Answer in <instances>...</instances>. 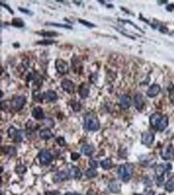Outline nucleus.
<instances>
[{
    "instance_id": "4c0bfd02",
    "label": "nucleus",
    "mask_w": 174,
    "mask_h": 195,
    "mask_svg": "<svg viewBox=\"0 0 174 195\" xmlns=\"http://www.w3.org/2000/svg\"><path fill=\"white\" fill-rule=\"evenodd\" d=\"M79 157H80V154H78V153H76V152L72 153V154H71V157H72V160H73V161H75V160L79 159Z\"/></svg>"
},
{
    "instance_id": "473e14b6",
    "label": "nucleus",
    "mask_w": 174,
    "mask_h": 195,
    "mask_svg": "<svg viewBox=\"0 0 174 195\" xmlns=\"http://www.w3.org/2000/svg\"><path fill=\"white\" fill-rule=\"evenodd\" d=\"M56 142H57L60 146H65V144H66V141H65L64 138H62V137H59V138H56Z\"/></svg>"
},
{
    "instance_id": "1a4fd4ad",
    "label": "nucleus",
    "mask_w": 174,
    "mask_h": 195,
    "mask_svg": "<svg viewBox=\"0 0 174 195\" xmlns=\"http://www.w3.org/2000/svg\"><path fill=\"white\" fill-rule=\"evenodd\" d=\"M154 141V134L153 133L146 131L142 134L141 136V141L142 143L146 146H150Z\"/></svg>"
},
{
    "instance_id": "dca6fc26",
    "label": "nucleus",
    "mask_w": 174,
    "mask_h": 195,
    "mask_svg": "<svg viewBox=\"0 0 174 195\" xmlns=\"http://www.w3.org/2000/svg\"><path fill=\"white\" fill-rule=\"evenodd\" d=\"M32 116L37 120L43 119L44 118V114H43V109L40 106H36L32 110Z\"/></svg>"
},
{
    "instance_id": "c756f323",
    "label": "nucleus",
    "mask_w": 174,
    "mask_h": 195,
    "mask_svg": "<svg viewBox=\"0 0 174 195\" xmlns=\"http://www.w3.org/2000/svg\"><path fill=\"white\" fill-rule=\"evenodd\" d=\"M71 106H72V109H73L74 111H79L81 108L80 104H79V102H75V101H72V102H71Z\"/></svg>"
},
{
    "instance_id": "f704fd0d",
    "label": "nucleus",
    "mask_w": 174,
    "mask_h": 195,
    "mask_svg": "<svg viewBox=\"0 0 174 195\" xmlns=\"http://www.w3.org/2000/svg\"><path fill=\"white\" fill-rule=\"evenodd\" d=\"M89 165H90V167H91V168L96 169V167H98V162H97L95 160L91 159L89 161Z\"/></svg>"
},
{
    "instance_id": "7c9ffc66",
    "label": "nucleus",
    "mask_w": 174,
    "mask_h": 195,
    "mask_svg": "<svg viewBox=\"0 0 174 195\" xmlns=\"http://www.w3.org/2000/svg\"><path fill=\"white\" fill-rule=\"evenodd\" d=\"M43 123L45 124V125L47 126H50V127H53L54 126V121L52 119V118H47V119H45L44 120V122H43Z\"/></svg>"
},
{
    "instance_id": "f257e3e1",
    "label": "nucleus",
    "mask_w": 174,
    "mask_h": 195,
    "mask_svg": "<svg viewBox=\"0 0 174 195\" xmlns=\"http://www.w3.org/2000/svg\"><path fill=\"white\" fill-rule=\"evenodd\" d=\"M120 180L124 182H127L131 179L132 176L133 174V167L131 164H123L121 165L118 168V171H117Z\"/></svg>"
},
{
    "instance_id": "58836bf2",
    "label": "nucleus",
    "mask_w": 174,
    "mask_h": 195,
    "mask_svg": "<svg viewBox=\"0 0 174 195\" xmlns=\"http://www.w3.org/2000/svg\"><path fill=\"white\" fill-rule=\"evenodd\" d=\"M19 10L21 12L25 13V14H28V15H32L33 14V13L31 12V11H29V10H27V9H25V8H21V7H19Z\"/></svg>"
},
{
    "instance_id": "cd10ccee",
    "label": "nucleus",
    "mask_w": 174,
    "mask_h": 195,
    "mask_svg": "<svg viewBox=\"0 0 174 195\" xmlns=\"http://www.w3.org/2000/svg\"><path fill=\"white\" fill-rule=\"evenodd\" d=\"M4 151H5L6 154H7L8 155H11V156H14L17 154L16 149L12 146L6 147V148L4 149Z\"/></svg>"
},
{
    "instance_id": "393cba45",
    "label": "nucleus",
    "mask_w": 174,
    "mask_h": 195,
    "mask_svg": "<svg viewBox=\"0 0 174 195\" xmlns=\"http://www.w3.org/2000/svg\"><path fill=\"white\" fill-rule=\"evenodd\" d=\"M165 190L167 191H173L174 190V177L169 179V181L165 184Z\"/></svg>"
},
{
    "instance_id": "5701e85b",
    "label": "nucleus",
    "mask_w": 174,
    "mask_h": 195,
    "mask_svg": "<svg viewBox=\"0 0 174 195\" xmlns=\"http://www.w3.org/2000/svg\"><path fill=\"white\" fill-rule=\"evenodd\" d=\"M172 155H173V151H172V147H168L162 152V157L164 159H170L172 158Z\"/></svg>"
},
{
    "instance_id": "a211bd4d",
    "label": "nucleus",
    "mask_w": 174,
    "mask_h": 195,
    "mask_svg": "<svg viewBox=\"0 0 174 195\" xmlns=\"http://www.w3.org/2000/svg\"><path fill=\"white\" fill-rule=\"evenodd\" d=\"M162 118L161 115L160 114L158 113H155L153 114V115H151L150 117V119H149V122H150V124L153 126V127H157L158 123L160 122V118Z\"/></svg>"
},
{
    "instance_id": "bb28decb",
    "label": "nucleus",
    "mask_w": 174,
    "mask_h": 195,
    "mask_svg": "<svg viewBox=\"0 0 174 195\" xmlns=\"http://www.w3.org/2000/svg\"><path fill=\"white\" fill-rule=\"evenodd\" d=\"M12 25L15 27H24V21L20 18H13L12 20Z\"/></svg>"
},
{
    "instance_id": "4be33fe9",
    "label": "nucleus",
    "mask_w": 174,
    "mask_h": 195,
    "mask_svg": "<svg viewBox=\"0 0 174 195\" xmlns=\"http://www.w3.org/2000/svg\"><path fill=\"white\" fill-rule=\"evenodd\" d=\"M108 188L112 193H118L120 190V184L117 182H111L108 185Z\"/></svg>"
},
{
    "instance_id": "ddd939ff",
    "label": "nucleus",
    "mask_w": 174,
    "mask_h": 195,
    "mask_svg": "<svg viewBox=\"0 0 174 195\" xmlns=\"http://www.w3.org/2000/svg\"><path fill=\"white\" fill-rule=\"evenodd\" d=\"M120 106H121V107H122L123 109H128V108L131 106V102H132L131 98L126 95H121V97H120Z\"/></svg>"
},
{
    "instance_id": "2eb2a0df",
    "label": "nucleus",
    "mask_w": 174,
    "mask_h": 195,
    "mask_svg": "<svg viewBox=\"0 0 174 195\" xmlns=\"http://www.w3.org/2000/svg\"><path fill=\"white\" fill-rule=\"evenodd\" d=\"M43 97L47 102H54L57 99V95L54 90H47L43 94Z\"/></svg>"
},
{
    "instance_id": "c9c22d12",
    "label": "nucleus",
    "mask_w": 174,
    "mask_h": 195,
    "mask_svg": "<svg viewBox=\"0 0 174 195\" xmlns=\"http://www.w3.org/2000/svg\"><path fill=\"white\" fill-rule=\"evenodd\" d=\"M54 43H55V41H53V40H43V41L38 42L37 43L38 44H41V45H50Z\"/></svg>"
},
{
    "instance_id": "f8f14e48",
    "label": "nucleus",
    "mask_w": 174,
    "mask_h": 195,
    "mask_svg": "<svg viewBox=\"0 0 174 195\" xmlns=\"http://www.w3.org/2000/svg\"><path fill=\"white\" fill-rule=\"evenodd\" d=\"M160 86L158 84H153L148 90L147 95L149 97H150V98H153V97H156L158 94L160 93Z\"/></svg>"
},
{
    "instance_id": "39448f33",
    "label": "nucleus",
    "mask_w": 174,
    "mask_h": 195,
    "mask_svg": "<svg viewBox=\"0 0 174 195\" xmlns=\"http://www.w3.org/2000/svg\"><path fill=\"white\" fill-rule=\"evenodd\" d=\"M56 70L59 74H65L68 72L69 70V66L67 62H65L64 60L63 59H58L56 60Z\"/></svg>"
},
{
    "instance_id": "6e6552de",
    "label": "nucleus",
    "mask_w": 174,
    "mask_h": 195,
    "mask_svg": "<svg viewBox=\"0 0 174 195\" xmlns=\"http://www.w3.org/2000/svg\"><path fill=\"white\" fill-rule=\"evenodd\" d=\"M61 87L67 93L72 94L75 90V84L72 80L69 79H63L61 82Z\"/></svg>"
},
{
    "instance_id": "ea45409f",
    "label": "nucleus",
    "mask_w": 174,
    "mask_h": 195,
    "mask_svg": "<svg viewBox=\"0 0 174 195\" xmlns=\"http://www.w3.org/2000/svg\"><path fill=\"white\" fill-rule=\"evenodd\" d=\"M1 6H2V7H3L4 8H6V9H7L8 11H9V12H11V14H14V12H13L12 9H11V7H10L8 5H7V4H6V3H3V2H1Z\"/></svg>"
},
{
    "instance_id": "e433bc0d",
    "label": "nucleus",
    "mask_w": 174,
    "mask_h": 195,
    "mask_svg": "<svg viewBox=\"0 0 174 195\" xmlns=\"http://www.w3.org/2000/svg\"><path fill=\"white\" fill-rule=\"evenodd\" d=\"M42 35L47 36V37H54V36L57 35V33L56 32H44L42 33Z\"/></svg>"
},
{
    "instance_id": "b1692460",
    "label": "nucleus",
    "mask_w": 174,
    "mask_h": 195,
    "mask_svg": "<svg viewBox=\"0 0 174 195\" xmlns=\"http://www.w3.org/2000/svg\"><path fill=\"white\" fill-rule=\"evenodd\" d=\"M101 166L104 170H109L112 167V162L110 158H106L101 162Z\"/></svg>"
},
{
    "instance_id": "7ed1b4c3",
    "label": "nucleus",
    "mask_w": 174,
    "mask_h": 195,
    "mask_svg": "<svg viewBox=\"0 0 174 195\" xmlns=\"http://www.w3.org/2000/svg\"><path fill=\"white\" fill-rule=\"evenodd\" d=\"M8 136L17 142H20L25 138V132L22 130L15 129L14 126H11L8 130Z\"/></svg>"
},
{
    "instance_id": "423d86ee",
    "label": "nucleus",
    "mask_w": 174,
    "mask_h": 195,
    "mask_svg": "<svg viewBox=\"0 0 174 195\" xmlns=\"http://www.w3.org/2000/svg\"><path fill=\"white\" fill-rule=\"evenodd\" d=\"M39 158H40V162L42 165H48L53 160V157H52V154L49 152L48 151L46 150H43L39 154Z\"/></svg>"
},
{
    "instance_id": "6ab92c4d",
    "label": "nucleus",
    "mask_w": 174,
    "mask_h": 195,
    "mask_svg": "<svg viewBox=\"0 0 174 195\" xmlns=\"http://www.w3.org/2000/svg\"><path fill=\"white\" fill-rule=\"evenodd\" d=\"M169 125V119H168V117L167 116H162V118H160V122L158 123L157 125V130L159 131H162L166 128Z\"/></svg>"
},
{
    "instance_id": "9b49d317",
    "label": "nucleus",
    "mask_w": 174,
    "mask_h": 195,
    "mask_svg": "<svg viewBox=\"0 0 174 195\" xmlns=\"http://www.w3.org/2000/svg\"><path fill=\"white\" fill-rule=\"evenodd\" d=\"M133 102H134V106H136V108L139 110H141L142 108L144 107V105L143 96L140 94H137L134 97Z\"/></svg>"
},
{
    "instance_id": "412c9836",
    "label": "nucleus",
    "mask_w": 174,
    "mask_h": 195,
    "mask_svg": "<svg viewBox=\"0 0 174 195\" xmlns=\"http://www.w3.org/2000/svg\"><path fill=\"white\" fill-rule=\"evenodd\" d=\"M40 137L43 140H48L53 137V134L49 129H43L40 131Z\"/></svg>"
},
{
    "instance_id": "f3484780",
    "label": "nucleus",
    "mask_w": 174,
    "mask_h": 195,
    "mask_svg": "<svg viewBox=\"0 0 174 195\" xmlns=\"http://www.w3.org/2000/svg\"><path fill=\"white\" fill-rule=\"evenodd\" d=\"M81 151L85 156H92L95 151V148L92 145H84L81 147Z\"/></svg>"
},
{
    "instance_id": "c85d7f7f",
    "label": "nucleus",
    "mask_w": 174,
    "mask_h": 195,
    "mask_svg": "<svg viewBox=\"0 0 174 195\" xmlns=\"http://www.w3.org/2000/svg\"><path fill=\"white\" fill-rule=\"evenodd\" d=\"M26 170H27V167H26L25 166H24V165H19V166H18V167L15 168L16 173H18V174H24L26 172Z\"/></svg>"
},
{
    "instance_id": "aec40b11",
    "label": "nucleus",
    "mask_w": 174,
    "mask_h": 195,
    "mask_svg": "<svg viewBox=\"0 0 174 195\" xmlns=\"http://www.w3.org/2000/svg\"><path fill=\"white\" fill-rule=\"evenodd\" d=\"M79 95L82 99H86L87 97L88 96V94H89V88L87 86L85 83H83L82 85H80L79 86Z\"/></svg>"
},
{
    "instance_id": "79ce46f5",
    "label": "nucleus",
    "mask_w": 174,
    "mask_h": 195,
    "mask_svg": "<svg viewBox=\"0 0 174 195\" xmlns=\"http://www.w3.org/2000/svg\"><path fill=\"white\" fill-rule=\"evenodd\" d=\"M134 195H144V194H138V193H135Z\"/></svg>"
},
{
    "instance_id": "9d476101",
    "label": "nucleus",
    "mask_w": 174,
    "mask_h": 195,
    "mask_svg": "<svg viewBox=\"0 0 174 195\" xmlns=\"http://www.w3.org/2000/svg\"><path fill=\"white\" fill-rule=\"evenodd\" d=\"M69 177H72L75 179H79L82 177V173H81L80 170L76 167H70L68 169V172Z\"/></svg>"
},
{
    "instance_id": "72a5a7b5",
    "label": "nucleus",
    "mask_w": 174,
    "mask_h": 195,
    "mask_svg": "<svg viewBox=\"0 0 174 195\" xmlns=\"http://www.w3.org/2000/svg\"><path fill=\"white\" fill-rule=\"evenodd\" d=\"M79 22L80 23L84 24V26H87V27H95V26L94 25V24L91 23H89V22H87L85 21V20H83V19H79Z\"/></svg>"
},
{
    "instance_id": "f03ea898",
    "label": "nucleus",
    "mask_w": 174,
    "mask_h": 195,
    "mask_svg": "<svg viewBox=\"0 0 174 195\" xmlns=\"http://www.w3.org/2000/svg\"><path fill=\"white\" fill-rule=\"evenodd\" d=\"M84 127L88 131H97L100 129L101 125L99 120L95 115H88L84 119Z\"/></svg>"
},
{
    "instance_id": "0eeeda50",
    "label": "nucleus",
    "mask_w": 174,
    "mask_h": 195,
    "mask_svg": "<svg viewBox=\"0 0 174 195\" xmlns=\"http://www.w3.org/2000/svg\"><path fill=\"white\" fill-rule=\"evenodd\" d=\"M26 102H27V101H26L25 97L18 96L11 102V107H12L15 111H19L20 110H22V108L24 107Z\"/></svg>"
},
{
    "instance_id": "a878e982",
    "label": "nucleus",
    "mask_w": 174,
    "mask_h": 195,
    "mask_svg": "<svg viewBox=\"0 0 174 195\" xmlns=\"http://www.w3.org/2000/svg\"><path fill=\"white\" fill-rule=\"evenodd\" d=\"M85 174H86V176L88 177H89V178H92V177H96L97 174H98V173H97L96 170L94 168H90L88 169V170H86V172H85Z\"/></svg>"
},
{
    "instance_id": "4468645a",
    "label": "nucleus",
    "mask_w": 174,
    "mask_h": 195,
    "mask_svg": "<svg viewBox=\"0 0 174 195\" xmlns=\"http://www.w3.org/2000/svg\"><path fill=\"white\" fill-rule=\"evenodd\" d=\"M68 177H69L68 174H67L66 172L59 171L54 176L53 180H54L55 182H57V183L62 182L65 181V180H67V179L68 178Z\"/></svg>"
},
{
    "instance_id": "2f4dec72",
    "label": "nucleus",
    "mask_w": 174,
    "mask_h": 195,
    "mask_svg": "<svg viewBox=\"0 0 174 195\" xmlns=\"http://www.w3.org/2000/svg\"><path fill=\"white\" fill-rule=\"evenodd\" d=\"M50 25L52 26H55V27H63V28H67V29H72V27L71 26L68 25H65V24H60V23H49Z\"/></svg>"
},
{
    "instance_id": "20e7f679",
    "label": "nucleus",
    "mask_w": 174,
    "mask_h": 195,
    "mask_svg": "<svg viewBox=\"0 0 174 195\" xmlns=\"http://www.w3.org/2000/svg\"><path fill=\"white\" fill-rule=\"evenodd\" d=\"M171 169H172V166L170 164L159 165L156 169V174L158 181L160 180V182H163V175L165 174V172L169 171Z\"/></svg>"
},
{
    "instance_id": "a19ab883",
    "label": "nucleus",
    "mask_w": 174,
    "mask_h": 195,
    "mask_svg": "<svg viewBox=\"0 0 174 195\" xmlns=\"http://www.w3.org/2000/svg\"><path fill=\"white\" fill-rule=\"evenodd\" d=\"M65 195H81L78 193H75V192H68L65 193Z\"/></svg>"
}]
</instances>
